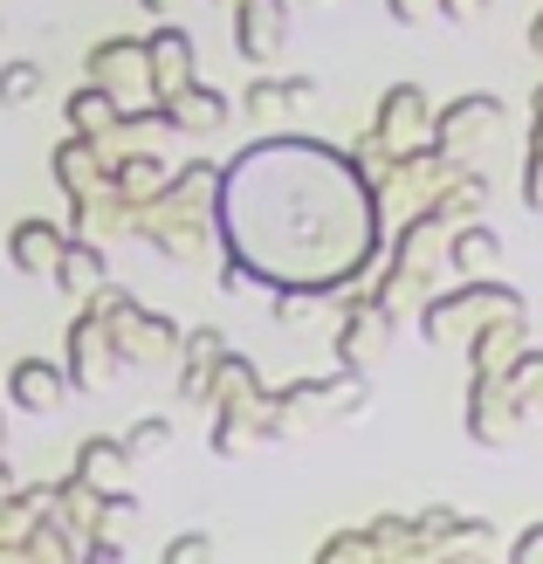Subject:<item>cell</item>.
<instances>
[{
  "label": "cell",
  "mask_w": 543,
  "mask_h": 564,
  "mask_svg": "<svg viewBox=\"0 0 543 564\" xmlns=\"http://www.w3.org/2000/svg\"><path fill=\"white\" fill-rule=\"evenodd\" d=\"M496 124H502V104L496 97H461L441 110V124L426 131V145H434L447 165H468L475 145H496Z\"/></svg>",
  "instance_id": "obj_1"
},
{
  "label": "cell",
  "mask_w": 543,
  "mask_h": 564,
  "mask_svg": "<svg viewBox=\"0 0 543 564\" xmlns=\"http://www.w3.org/2000/svg\"><path fill=\"white\" fill-rule=\"evenodd\" d=\"M14 489V475H8V462H0V496H8Z\"/></svg>",
  "instance_id": "obj_26"
},
{
  "label": "cell",
  "mask_w": 543,
  "mask_h": 564,
  "mask_svg": "<svg viewBox=\"0 0 543 564\" xmlns=\"http://www.w3.org/2000/svg\"><path fill=\"white\" fill-rule=\"evenodd\" d=\"M55 173H63V186H69V200H90V186L104 180V173H97V138H83V131H76L69 145L55 152Z\"/></svg>",
  "instance_id": "obj_15"
},
{
  "label": "cell",
  "mask_w": 543,
  "mask_h": 564,
  "mask_svg": "<svg viewBox=\"0 0 543 564\" xmlns=\"http://www.w3.org/2000/svg\"><path fill=\"white\" fill-rule=\"evenodd\" d=\"M220 345H227L220 330H193V337H186V358H193V365H214V358H220Z\"/></svg>",
  "instance_id": "obj_20"
},
{
  "label": "cell",
  "mask_w": 543,
  "mask_h": 564,
  "mask_svg": "<svg viewBox=\"0 0 543 564\" xmlns=\"http://www.w3.org/2000/svg\"><path fill=\"white\" fill-rule=\"evenodd\" d=\"M145 14H180V0H145Z\"/></svg>",
  "instance_id": "obj_24"
},
{
  "label": "cell",
  "mask_w": 543,
  "mask_h": 564,
  "mask_svg": "<svg viewBox=\"0 0 543 564\" xmlns=\"http://www.w3.org/2000/svg\"><path fill=\"white\" fill-rule=\"evenodd\" d=\"M481 8H489V0H441V14H447V21H475Z\"/></svg>",
  "instance_id": "obj_22"
},
{
  "label": "cell",
  "mask_w": 543,
  "mask_h": 564,
  "mask_svg": "<svg viewBox=\"0 0 543 564\" xmlns=\"http://www.w3.org/2000/svg\"><path fill=\"white\" fill-rule=\"evenodd\" d=\"M420 138H426V97L413 90V83H399V90L379 104V131H371L365 145H379V152H420Z\"/></svg>",
  "instance_id": "obj_3"
},
{
  "label": "cell",
  "mask_w": 543,
  "mask_h": 564,
  "mask_svg": "<svg viewBox=\"0 0 543 564\" xmlns=\"http://www.w3.org/2000/svg\"><path fill=\"white\" fill-rule=\"evenodd\" d=\"M8 392H14L21 413H55V406L69 400V372H55L48 358H21L14 379H8Z\"/></svg>",
  "instance_id": "obj_6"
},
{
  "label": "cell",
  "mask_w": 543,
  "mask_h": 564,
  "mask_svg": "<svg viewBox=\"0 0 543 564\" xmlns=\"http://www.w3.org/2000/svg\"><path fill=\"white\" fill-rule=\"evenodd\" d=\"M42 97V63H8L0 69V104H35Z\"/></svg>",
  "instance_id": "obj_18"
},
{
  "label": "cell",
  "mask_w": 543,
  "mask_h": 564,
  "mask_svg": "<svg viewBox=\"0 0 543 564\" xmlns=\"http://www.w3.org/2000/svg\"><path fill=\"white\" fill-rule=\"evenodd\" d=\"M110 330H104V317L90 310V317H76V330H69V386L76 392H90V386H104V372H110Z\"/></svg>",
  "instance_id": "obj_5"
},
{
  "label": "cell",
  "mask_w": 543,
  "mask_h": 564,
  "mask_svg": "<svg viewBox=\"0 0 543 564\" xmlns=\"http://www.w3.org/2000/svg\"><path fill=\"white\" fill-rule=\"evenodd\" d=\"M530 48H536V55H543V14H536V21H530Z\"/></svg>",
  "instance_id": "obj_25"
},
{
  "label": "cell",
  "mask_w": 543,
  "mask_h": 564,
  "mask_svg": "<svg viewBox=\"0 0 543 564\" xmlns=\"http://www.w3.org/2000/svg\"><path fill=\"white\" fill-rule=\"evenodd\" d=\"M55 282H63L69 296H97L104 290V256L90 241H63V256H55Z\"/></svg>",
  "instance_id": "obj_13"
},
{
  "label": "cell",
  "mask_w": 543,
  "mask_h": 564,
  "mask_svg": "<svg viewBox=\"0 0 543 564\" xmlns=\"http://www.w3.org/2000/svg\"><path fill=\"white\" fill-rule=\"evenodd\" d=\"M159 124H173V131H214V124H227V97L193 76V83H180L173 97H159Z\"/></svg>",
  "instance_id": "obj_4"
},
{
  "label": "cell",
  "mask_w": 543,
  "mask_h": 564,
  "mask_svg": "<svg viewBox=\"0 0 543 564\" xmlns=\"http://www.w3.org/2000/svg\"><path fill=\"white\" fill-rule=\"evenodd\" d=\"M69 124H76L83 138H104V131H118V124H124L118 90H104V83H90V90H76V97H69Z\"/></svg>",
  "instance_id": "obj_12"
},
{
  "label": "cell",
  "mask_w": 543,
  "mask_h": 564,
  "mask_svg": "<svg viewBox=\"0 0 543 564\" xmlns=\"http://www.w3.org/2000/svg\"><path fill=\"white\" fill-rule=\"evenodd\" d=\"M309 97H317V83H309V76H290V83H254V90L241 97V110H248L254 124H282V118H290L296 104H309Z\"/></svg>",
  "instance_id": "obj_10"
},
{
  "label": "cell",
  "mask_w": 543,
  "mask_h": 564,
  "mask_svg": "<svg viewBox=\"0 0 543 564\" xmlns=\"http://www.w3.org/2000/svg\"><path fill=\"white\" fill-rule=\"evenodd\" d=\"M145 76H152L159 97H173L180 83H193V42H186V28H159V35L145 42Z\"/></svg>",
  "instance_id": "obj_7"
},
{
  "label": "cell",
  "mask_w": 543,
  "mask_h": 564,
  "mask_svg": "<svg viewBox=\"0 0 543 564\" xmlns=\"http://www.w3.org/2000/svg\"><path fill=\"white\" fill-rule=\"evenodd\" d=\"M385 337H392V317L379 303H358L351 324H345V372H365V365L385 351Z\"/></svg>",
  "instance_id": "obj_9"
},
{
  "label": "cell",
  "mask_w": 543,
  "mask_h": 564,
  "mask_svg": "<svg viewBox=\"0 0 543 564\" xmlns=\"http://www.w3.org/2000/svg\"><path fill=\"white\" fill-rule=\"evenodd\" d=\"M138 63H145V42H104V48H90V83L124 90V83L138 76Z\"/></svg>",
  "instance_id": "obj_16"
},
{
  "label": "cell",
  "mask_w": 543,
  "mask_h": 564,
  "mask_svg": "<svg viewBox=\"0 0 543 564\" xmlns=\"http://www.w3.org/2000/svg\"><path fill=\"white\" fill-rule=\"evenodd\" d=\"M124 468H131V455H124V441H104V434H90V441L76 447V482H90L97 496H104L110 482H118Z\"/></svg>",
  "instance_id": "obj_11"
},
{
  "label": "cell",
  "mask_w": 543,
  "mask_h": 564,
  "mask_svg": "<svg viewBox=\"0 0 543 564\" xmlns=\"http://www.w3.org/2000/svg\"><path fill=\"white\" fill-rule=\"evenodd\" d=\"M159 186H165V165L159 159H124L118 165V193H124V200H152Z\"/></svg>",
  "instance_id": "obj_17"
},
{
  "label": "cell",
  "mask_w": 543,
  "mask_h": 564,
  "mask_svg": "<svg viewBox=\"0 0 543 564\" xmlns=\"http://www.w3.org/2000/svg\"><path fill=\"white\" fill-rule=\"evenodd\" d=\"M496 256H502V235H496V228H481V220H468V228H454V241H447V262L461 269V275H475V269H496Z\"/></svg>",
  "instance_id": "obj_14"
},
{
  "label": "cell",
  "mask_w": 543,
  "mask_h": 564,
  "mask_svg": "<svg viewBox=\"0 0 543 564\" xmlns=\"http://www.w3.org/2000/svg\"><path fill=\"white\" fill-rule=\"evenodd\" d=\"M235 42L248 63H269L290 42V0H235Z\"/></svg>",
  "instance_id": "obj_2"
},
{
  "label": "cell",
  "mask_w": 543,
  "mask_h": 564,
  "mask_svg": "<svg viewBox=\"0 0 543 564\" xmlns=\"http://www.w3.org/2000/svg\"><path fill=\"white\" fill-rule=\"evenodd\" d=\"M63 228H55V220H21V228L8 235V256H14V269L21 275H48L55 269V256H63Z\"/></svg>",
  "instance_id": "obj_8"
},
{
  "label": "cell",
  "mask_w": 543,
  "mask_h": 564,
  "mask_svg": "<svg viewBox=\"0 0 543 564\" xmlns=\"http://www.w3.org/2000/svg\"><path fill=\"white\" fill-rule=\"evenodd\" d=\"M517 557H543V523H536V530H523V538H517Z\"/></svg>",
  "instance_id": "obj_23"
},
{
  "label": "cell",
  "mask_w": 543,
  "mask_h": 564,
  "mask_svg": "<svg viewBox=\"0 0 543 564\" xmlns=\"http://www.w3.org/2000/svg\"><path fill=\"white\" fill-rule=\"evenodd\" d=\"M165 557H173V564H193V557H214V538H180V544H165Z\"/></svg>",
  "instance_id": "obj_21"
},
{
  "label": "cell",
  "mask_w": 543,
  "mask_h": 564,
  "mask_svg": "<svg viewBox=\"0 0 543 564\" xmlns=\"http://www.w3.org/2000/svg\"><path fill=\"white\" fill-rule=\"evenodd\" d=\"M165 441H173V420H165V413H152V420H138V427L124 434V455H131V462H145V455H159Z\"/></svg>",
  "instance_id": "obj_19"
}]
</instances>
